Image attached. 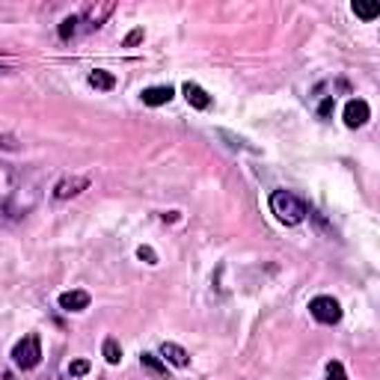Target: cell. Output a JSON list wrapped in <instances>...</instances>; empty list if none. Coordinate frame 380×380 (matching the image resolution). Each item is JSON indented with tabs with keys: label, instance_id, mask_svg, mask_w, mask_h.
Returning <instances> with one entry per match:
<instances>
[{
	"label": "cell",
	"instance_id": "obj_1",
	"mask_svg": "<svg viewBox=\"0 0 380 380\" xmlns=\"http://www.w3.org/2000/svg\"><path fill=\"white\" fill-rule=\"evenodd\" d=\"M271 211H274V217L279 220V223L297 226V223H303L309 208L297 193H292V190H274L271 193Z\"/></svg>",
	"mask_w": 380,
	"mask_h": 380
},
{
	"label": "cell",
	"instance_id": "obj_2",
	"mask_svg": "<svg viewBox=\"0 0 380 380\" xmlns=\"http://www.w3.org/2000/svg\"><path fill=\"white\" fill-rule=\"evenodd\" d=\"M12 363L18 368H24V372H30V368H36L39 363H42V342H39L36 333L24 336L21 342L12 348Z\"/></svg>",
	"mask_w": 380,
	"mask_h": 380
},
{
	"label": "cell",
	"instance_id": "obj_3",
	"mask_svg": "<svg viewBox=\"0 0 380 380\" xmlns=\"http://www.w3.org/2000/svg\"><path fill=\"white\" fill-rule=\"evenodd\" d=\"M309 312H312L315 321H321V324H339L342 321V306H339V300L336 297H312L309 300Z\"/></svg>",
	"mask_w": 380,
	"mask_h": 380
},
{
	"label": "cell",
	"instance_id": "obj_4",
	"mask_svg": "<svg viewBox=\"0 0 380 380\" xmlns=\"http://www.w3.org/2000/svg\"><path fill=\"white\" fill-rule=\"evenodd\" d=\"M368 119H372V107L363 98H351V102L345 104V125L348 128H363Z\"/></svg>",
	"mask_w": 380,
	"mask_h": 380
},
{
	"label": "cell",
	"instance_id": "obj_5",
	"mask_svg": "<svg viewBox=\"0 0 380 380\" xmlns=\"http://www.w3.org/2000/svg\"><path fill=\"white\" fill-rule=\"evenodd\" d=\"M86 187H89V178H84V175H66V178H59V182L54 184V199H72V196H77Z\"/></svg>",
	"mask_w": 380,
	"mask_h": 380
},
{
	"label": "cell",
	"instance_id": "obj_6",
	"mask_svg": "<svg viewBox=\"0 0 380 380\" xmlns=\"http://www.w3.org/2000/svg\"><path fill=\"white\" fill-rule=\"evenodd\" d=\"M173 86H146L143 93H140V98H143V104L149 107H161V104H169L173 102Z\"/></svg>",
	"mask_w": 380,
	"mask_h": 380
},
{
	"label": "cell",
	"instance_id": "obj_7",
	"mask_svg": "<svg viewBox=\"0 0 380 380\" xmlns=\"http://www.w3.org/2000/svg\"><path fill=\"white\" fill-rule=\"evenodd\" d=\"M161 357H164V363L175 365V368H187L190 365V354L184 351L182 345H175V342H164L161 345Z\"/></svg>",
	"mask_w": 380,
	"mask_h": 380
},
{
	"label": "cell",
	"instance_id": "obj_8",
	"mask_svg": "<svg viewBox=\"0 0 380 380\" xmlns=\"http://www.w3.org/2000/svg\"><path fill=\"white\" fill-rule=\"evenodd\" d=\"M182 93H184V98H187L190 107H196V110H208V107H211V95H208L199 84H190V81H187V84L182 86Z\"/></svg>",
	"mask_w": 380,
	"mask_h": 380
},
{
	"label": "cell",
	"instance_id": "obj_9",
	"mask_svg": "<svg viewBox=\"0 0 380 380\" xmlns=\"http://www.w3.org/2000/svg\"><path fill=\"white\" fill-rule=\"evenodd\" d=\"M89 306V294L86 292H63L59 294V309H66V312H84V309Z\"/></svg>",
	"mask_w": 380,
	"mask_h": 380
},
{
	"label": "cell",
	"instance_id": "obj_10",
	"mask_svg": "<svg viewBox=\"0 0 380 380\" xmlns=\"http://www.w3.org/2000/svg\"><path fill=\"white\" fill-rule=\"evenodd\" d=\"M89 86H95V89H102V93H110V89L116 86V77L110 75V72H104V68H95V72H89Z\"/></svg>",
	"mask_w": 380,
	"mask_h": 380
},
{
	"label": "cell",
	"instance_id": "obj_11",
	"mask_svg": "<svg viewBox=\"0 0 380 380\" xmlns=\"http://www.w3.org/2000/svg\"><path fill=\"white\" fill-rule=\"evenodd\" d=\"M110 12H113V3H102L98 9L89 6V9H86V21H89V27H102V21H104Z\"/></svg>",
	"mask_w": 380,
	"mask_h": 380
},
{
	"label": "cell",
	"instance_id": "obj_12",
	"mask_svg": "<svg viewBox=\"0 0 380 380\" xmlns=\"http://www.w3.org/2000/svg\"><path fill=\"white\" fill-rule=\"evenodd\" d=\"M354 12L363 18V21H374V18L380 15V3H363V0H357V3H354Z\"/></svg>",
	"mask_w": 380,
	"mask_h": 380
},
{
	"label": "cell",
	"instance_id": "obj_13",
	"mask_svg": "<svg viewBox=\"0 0 380 380\" xmlns=\"http://www.w3.org/2000/svg\"><path fill=\"white\" fill-rule=\"evenodd\" d=\"M104 359H107L110 365H116L119 359H122V348H119V342H116L113 336L104 339Z\"/></svg>",
	"mask_w": 380,
	"mask_h": 380
},
{
	"label": "cell",
	"instance_id": "obj_14",
	"mask_svg": "<svg viewBox=\"0 0 380 380\" xmlns=\"http://www.w3.org/2000/svg\"><path fill=\"white\" fill-rule=\"evenodd\" d=\"M140 363H143L149 372H155V374H164L167 372V363H161L155 354H143V357H140Z\"/></svg>",
	"mask_w": 380,
	"mask_h": 380
},
{
	"label": "cell",
	"instance_id": "obj_15",
	"mask_svg": "<svg viewBox=\"0 0 380 380\" xmlns=\"http://www.w3.org/2000/svg\"><path fill=\"white\" fill-rule=\"evenodd\" d=\"M77 24H81V18H66L63 24H59V39H72L75 33H77Z\"/></svg>",
	"mask_w": 380,
	"mask_h": 380
},
{
	"label": "cell",
	"instance_id": "obj_16",
	"mask_svg": "<svg viewBox=\"0 0 380 380\" xmlns=\"http://www.w3.org/2000/svg\"><path fill=\"white\" fill-rule=\"evenodd\" d=\"M327 380H348V374H345V365L339 363V359H333V363H327Z\"/></svg>",
	"mask_w": 380,
	"mask_h": 380
},
{
	"label": "cell",
	"instance_id": "obj_17",
	"mask_svg": "<svg viewBox=\"0 0 380 380\" xmlns=\"http://www.w3.org/2000/svg\"><path fill=\"white\" fill-rule=\"evenodd\" d=\"M333 110H336V98H333V95H327L324 102L318 104V116H321V119H330V116H333Z\"/></svg>",
	"mask_w": 380,
	"mask_h": 380
},
{
	"label": "cell",
	"instance_id": "obj_18",
	"mask_svg": "<svg viewBox=\"0 0 380 380\" xmlns=\"http://www.w3.org/2000/svg\"><path fill=\"white\" fill-rule=\"evenodd\" d=\"M86 372H89V363H86V359H75V363L68 365V374H72V377H84Z\"/></svg>",
	"mask_w": 380,
	"mask_h": 380
},
{
	"label": "cell",
	"instance_id": "obj_19",
	"mask_svg": "<svg viewBox=\"0 0 380 380\" xmlns=\"http://www.w3.org/2000/svg\"><path fill=\"white\" fill-rule=\"evenodd\" d=\"M137 256L143 258L146 265H158V256H155V249H152V247H140V249H137Z\"/></svg>",
	"mask_w": 380,
	"mask_h": 380
},
{
	"label": "cell",
	"instance_id": "obj_20",
	"mask_svg": "<svg viewBox=\"0 0 380 380\" xmlns=\"http://www.w3.org/2000/svg\"><path fill=\"white\" fill-rule=\"evenodd\" d=\"M140 39H143V27H137L134 33H128V39H125V48H131V45H137Z\"/></svg>",
	"mask_w": 380,
	"mask_h": 380
}]
</instances>
